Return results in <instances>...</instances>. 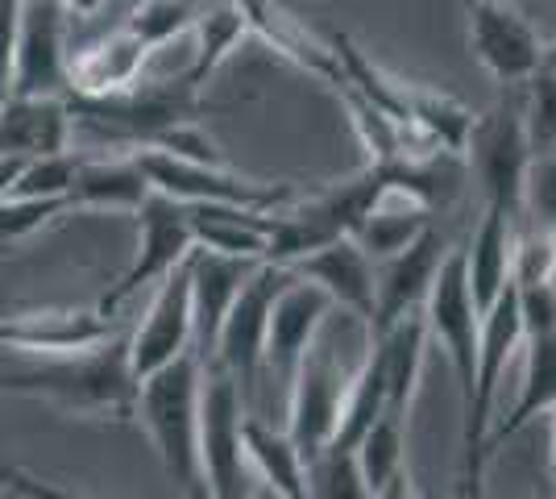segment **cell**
<instances>
[{
	"mask_svg": "<svg viewBox=\"0 0 556 499\" xmlns=\"http://www.w3.org/2000/svg\"><path fill=\"white\" fill-rule=\"evenodd\" d=\"M138 387L129 366V329H121L84 354L38 358V366L0 375V391L9 396H38L63 412L79 416H113L134 421L138 416Z\"/></svg>",
	"mask_w": 556,
	"mask_h": 499,
	"instance_id": "obj_1",
	"label": "cell"
},
{
	"mask_svg": "<svg viewBox=\"0 0 556 499\" xmlns=\"http://www.w3.org/2000/svg\"><path fill=\"white\" fill-rule=\"evenodd\" d=\"M200 383L204 358L195 350L146 375L138 387V416L154 450L163 458L166 478L184 491L200 478Z\"/></svg>",
	"mask_w": 556,
	"mask_h": 499,
	"instance_id": "obj_2",
	"label": "cell"
},
{
	"mask_svg": "<svg viewBox=\"0 0 556 499\" xmlns=\"http://www.w3.org/2000/svg\"><path fill=\"white\" fill-rule=\"evenodd\" d=\"M503 88H507L503 100L490 113L473 117L465 154L486 191L490 209H503L515 225H523V179L532 163V138H528V117H523V96L515 92L519 84H503Z\"/></svg>",
	"mask_w": 556,
	"mask_h": 499,
	"instance_id": "obj_3",
	"label": "cell"
},
{
	"mask_svg": "<svg viewBox=\"0 0 556 499\" xmlns=\"http://www.w3.org/2000/svg\"><path fill=\"white\" fill-rule=\"evenodd\" d=\"M245 400L225 366L204 358L200 383V478L216 499H245L254 471L245 458Z\"/></svg>",
	"mask_w": 556,
	"mask_h": 499,
	"instance_id": "obj_4",
	"label": "cell"
},
{
	"mask_svg": "<svg viewBox=\"0 0 556 499\" xmlns=\"http://www.w3.org/2000/svg\"><path fill=\"white\" fill-rule=\"evenodd\" d=\"M134 159L146 171L150 188L179 204H237V209L275 213V209H287L291 200H300V188L291 184L245 179V175H232L225 163H195V159H179L166 150H134Z\"/></svg>",
	"mask_w": 556,
	"mask_h": 499,
	"instance_id": "obj_5",
	"label": "cell"
},
{
	"mask_svg": "<svg viewBox=\"0 0 556 499\" xmlns=\"http://www.w3.org/2000/svg\"><path fill=\"white\" fill-rule=\"evenodd\" d=\"M291 279V266L282 262H257L250 271V279L241 284V291L232 296L229 312L216 329L212 341V362L225 366L237 387L241 400H254L257 383H262V350H266V321H270V304L282 291V284Z\"/></svg>",
	"mask_w": 556,
	"mask_h": 499,
	"instance_id": "obj_6",
	"label": "cell"
},
{
	"mask_svg": "<svg viewBox=\"0 0 556 499\" xmlns=\"http://www.w3.org/2000/svg\"><path fill=\"white\" fill-rule=\"evenodd\" d=\"M424 325H428V341H437L457 375L462 387V404H469L473 396V366H478V304H473V291L465 279V246H448L437 279L424 296Z\"/></svg>",
	"mask_w": 556,
	"mask_h": 499,
	"instance_id": "obj_7",
	"label": "cell"
},
{
	"mask_svg": "<svg viewBox=\"0 0 556 499\" xmlns=\"http://www.w3.org/2000/svg\"><path fill=\"white\" fill-rule=\"evenodd\" d=\"M134 216H138V259L129 262V271H125V275L104 291V300L96 304L104 316H116V309H121L134 291H141L146 284H159L166 271H175V266L195 250L191 213H187V204H179V200H170V196L150 188V196L134 209Z\"/></svg>",
	"mask_w": 556,
	"mask_h": 499,
	"instance_id": "obj_8",
	"label": "cell"
},
{
	"mask_svg": "<svg viewBox=\"0 0 556 499\" xmlns=\"http://www.w3.org/2000/svg\"><path fill=\"white\" fill-rule=\"evenodd\" d=\"M349 375L341 371V362L312 346L303 362L291 375V400H287V437L295 441V450L307 458H316L320 450L332 446L337 437V421H341V400H345Z\"/></svg>",
	"mask_w": 556,
	"mask_h": 499,
	"instance_id": "obj_9",
	"label": "cell"
},
{
	"mask_svg": "<svg viewBox=\"0 0 556 499\" xmlns=\"http://www.w3.org/2000/svg\"><path fill=\"white\" fill-rule=\"evenodd\" d=\"M469 47L498 84H528L540 72V34L510 0H465Z\"/></svg>",
	"mask_w": 556,
	"mask_h": 499,
	"instance_id": "obj_10",
	"label": "cell"
},
{
	"mask_svg": "<svg viewBox=\"0 0 556 499\" xmlns=\"http://www.w3.org/2000/svg\"><path fill=\"white\" fill-rule=\"evenodd\" d=\"M195 350L191 346V254L175 271L159 279V291L141 316L138 329H129V366L134 379L154 375L159 366L175 362L179 354Z\"/></svg>",
	"mask_w": 556,
	"mask_h": 499,
	"instance_id": "obj_11",
	"label": "cell"
},
{
	"mask_svg": "<svg viewBox=\"0 0 556 499\" xmlns=\"http://www.w3.org/2000/svg\"><path fill=\"white\" fill-rule=\"evenodd\" d=\"M67 13L59 0H25L9 92L67 96Z\"/></svg>",
	"mask_w": 556,
	"mask_h": 499,
	"instance_id": "obj_12",
	"label": "cell"
},
{
	"mask_svg": "<svg viewBox=\"0 0 556 499\" xmlns=\"http://www.w3.org/2000/svg\"><path fill=\"white\" fill-rule=\"evenodd\" d=\"M337 309L328 300L325 287L307 284L291 271V279L270 304V321H266V350H262V371H270L278 383H291L295 366L303 354L316 346V333L325 329L328 312Z\"/></svg>",
	"mask_w": 556,
	"mask_h": 499,
	"instance_id": "obj_13",
	"label": "cell"
},
{
	"mask_svg": "<svg viewBox=\"0 0 556 499\" xmlns=\"http://www.w3.org/2000/svg\"><path fill=\"white\" fill-rule=\"evenodd\" d=\"M444 254H448V241L437 225H428L412 246H403L391 259L374 262V321L366 333H382L399 316L416 312L441 271Z\"/></svg>",
	"mask_w": 556,
	"mask_h": 499,
	"instance_id": "obj_14",
	"label": "cell"
},
{
	"mask_svg": "<svg viewBox=\"0 0 556 499\" xmlns=\"http://www.w3.org/2000/svg\"><path fill=\"white\" fill-rule=\"evenodd\" d=\"M121 329L116 316L100 309H63V312H22L13 321H0V350H17L29 358L84 354Z\"/></svg>",
	"mask_w": 556,
	"mask_h": 499,
	"instance_id": "obj_15",
	"label": "cell"
},
{
	"mask_svg": "<svg viewBox=\"0 0 556 499\" xmlns=\"http://www.w3.org/2000/svg\"><path fill=\"white\" fill-rule=\"evenodd\" d=\"M150 50L141 47V38H134L125 25L96 38L88 47L71 50L67 54V100H100L134 88L146 72Z\"/></svg>",
	"mask_w": 556,
	"mask_h": 499,
	"instance_id": "obj_16",
	"label": "cell"
},
{
	"mask_svg": "<svg viewBox=\"0 0 556 499\" xmlns=\"http://www.w3.org/2000/svg\"><path fill=\"white\" fill-rule=\"evenodd\" d=\"M300 279L307 284L325 287L328 300L337 304V309L353 312V316H362L366 321V329H370L374 321V259L357 246L353 238H332L328 246L320 250H312V254H303V259L287 262Z\"/></svg>",
	"mask_w": 556,
	"mask_h": 499,
	"instance_id": "obj_17",
	"label": "cell"
},
{
	"mask_svg": "<svg viewBox=\"0 0 556 499\" xmlns=\"http://www.w3.org/2000/svg\"><path fill=\"white\" fill-rule=\"evenodd\" d=\"M71 129L67 96H0V154H63L71 150Z\"/></svg>",
	"mask_w": 556,
	"mask_h": 499,
	"instance_id": "obj_18",
	"label": "cell"
},
{
	"mask_svg": "<svg viewBox=\"0 0 556 499\" xmlns=\"http://www.w3.org/2000/svg\"><path fill=\"white\" fill-rule=\"evenodd\" d=\"M257 262L229 259V254H212V250H191V346L200 358H212L216 329L229 312L232 296L250 279Z\"/></svg>",
	"mask_w": 556,
	"mask_h": 499,
	"instance_id": "obj_19",
	"label": "cell"
},
{
	"mask_svg": "<svg viewBox=\"0 0 556 499\" xmlns=\"http://www.w3.org/2000/svg\"><path fill=\"white\" fill-rule=\"evenodd\" d=\"M191 213V238L200 250L229 254V259L266 262L275 213L262 209H237V204H187Z\"/></svg>",
	"mask_w": 556,
	"mask_h": 499,
	"instance_id": "obj_20",
	"label": "cell"
},
{
	"mask_svg": "<svg viewBox=\"0 0 556 499\" xmlns=\"http://www.w3.org/2000/svg\"><path fill=\"white\" fill-rule=\"evenodd\" d=\"M150 196V179L138 166L134 154L121 159H92L79 154L75 179H71L67 204L75 209H113V213H134L141 200Z\"/></svg>",
	"mask_w": 556,
	"mask_h": 499,
	"instance_id": "obj_21",
	"label": "cell"
},
{
	"mask_svg": "<svg viewBox=\"0 0 556 499\" xmlns=\"http://www.w3.org/2000/svg\"><path fill=\"white\" fill-rule=\"evenodd\" d=\"M382 354V375H387V408L399 416H412L419 379H424V358H428V325L424 312H407L382 333H370Z\"/></svg>",
	"mask_w": 556,
	"mask_h": 499,
	"instance_id": "obj_22",
	"label": "cell"
},
{
	"mask_svg": "<svg viewBox=\"0 0 556 499\" xmlns=\"http://www.w3.org/2000/svg\"><path fill=\"white\" fill-rule=\"evenodd\" d=\"M523 350H528V362H523L519 400H515L507 416L486 433V453L494 450V446H503L507 437H515L523 425H532L535 416L553 412V404H556V329L528 333V337H523Z\"/></svg>",
	"mask_w": 556,
	"mask_h": 499,
	"instance_id": "obj_23",
	"label": "cell"
},
{
	"mask_svg": "<svg viewBox=\"0 0 556 499\" xmlns=\"http://www.w3.org/2000/svg\"><path fill=\"white\" fill-rule=\"evenodd\" d=\"M515 221L503 209H490L478 225V234L465 246V279L473 291L478 316L498 300V291L510 284V254H515Z\"/></svg>",
	"mask_w": 556,
	"mask_h": 499,
	"instance_id": "obj_24",
	"label": "cell"
},
{
	"mask_svg": "<svg viewBox=\"0 0 556 499\" xmlns=\"http://www.w3.org/2000/svg\"><path fill=\"white\" fill-rule=\"evenodd\" d=\"M241 437H245V458H250L254 478L275 487L282 499H303V453L287 437V428L266 425L262 416L245 412Z\"/></svg>",
	"mask_w": 556,
	"mask_h": 499,
	"instance_id": "obj_25",
	"label": "cell"
},
{
	"mask_svg": "<svg viewBox=\"0 0 556 499\" xmlns=\"http://www.w3.org/2000/svg\"><path fill=\"white\" fill-rule=\"evenodd\" d=\"M382 412H387V375H382L378 341L366 333V358H362V366L345 383V400H341V421H337L332 446L337 450H353Z\"/></svg>",
	"mask_w": 556,
	"mask_h": 499,
	"instance_id": "obj_26",
	"label": "cell"
},
{
	"mask_svg": "<svg viewBox=\"0 0 556 499\" xmlns=\"http://www.w3.org/2000/svg\"><path fill=\"white\" fill-rule=\"evenodd\" d=\"M191 29H195V50H191V63H187L179 75H184L191 88L204 92V84L216 75V67H220L232 50L241 47V38L250 34V22H245V13H241L237 4L220 0V4L204 9Z\"/></svg>",
	"mask_w": 556,
	"mask_h": 499,
	"instance_id": "obj_27",
	"label": "cell"
},
{
	"mask_svg": "<svg viewBox=\"0 0 556 499\" xmlns=\"http://www.w3.org/2000/svg\"><path fill=\"white\" fill-rule=\"evenodd\" d=\"M403 450H407V416H399V412L387 408V412L366 428V437L353 446L357 466H362V475L370 483V491H382V487L403 471Z\"/></svg>",
	"mask_w": 556,
	"mask_h": 499,
	"instance_id": "obj_28",
	"label": "cell"
},
{
	"mask_svg": "<svg viewBox=\"0 0 556 499\" xmlns=\"http://www.w3.org/2000/svg\"><path fill=\"white\" fill-rule=\"evenodd\" d=\"M303 499H374L357 453L328 446L303 462Z\"/></svg>",
	"mask_w": 556,
	"mask_h": 499,
	"instance_id": "obj_29",
	"label": "cell"
},
{
	"mask_svg": "<svg viewBox=\"0 0 556 499\" xmlns=\"http://www.w3.org/2000/svg\"><path fill=\"white\" fill-rule=\"evenodd\" d=\"M200 13H204V0H141L125 17V29L141 38L146 50H159L175 38H184Z\"/></svg>",
	"mask_w": 556,
	"mask_h": 499,
	"instance_id": "obj_30",
	"label": "cell"
},
{
	"mask_svg": "<svg viewBox=\"0 0 556 499\" xmlns=\"http://www.w3.org/2000/svg\"><path fill=\"white\" fill-rule=\"evenodd\" d=\"M71 204L63 196L54 200H38V196H4L0 200V241H22L29 234H38L42 225L67 216Z\"/></svg>",
	"mask_w": 556,
	"mask_h": 499,
	"instance_id": "obj_31",
	"label": "cell"
},
{
	"mask_svg": "<svg viewBox=\"0 0 556 499\" xmlns=\"http://www.w3.org/2000/svg\"><path fill=\"white\" fill-rule=\"evenodd\" d=\"M75 166H79V154H75V150L29 159L25 171H22V179L13 184L9 196H38V200H54V196H63V200H67L71 179H75Z\"/></svg>",
	"mask_w": 556,
	"mask_h": 499,
	"instance_id": "obj_32",
	"label": "cell"
},
{
	"mask_svg": "<svg viewBox=\"0 0 556 499\" xmlns=\"http://www.w3.org/2000/svg\"><path fill=\"white\" fill-rule=\"evenodd\" d=\"M523 216H532L535 229H553L556 225V150H540L528 163Z\"/></svg>",
	"mask_w": 556,
	"mask_h": 499,
	"instance_id": "obj_33",
	"label": "cell"
},
{
	"mask_svg": "<svg viewBox=\"0 0 556 499\" xmlns=\"http://www.w3.org/2000/svg\"><path fill=\"white\" fill-rule=\"evenodd\" d=\"M22 4L25 0H0V96L9 92V79H13L17 34H22Z\"/></svg>",
	"mask_w": 556,
	"mask_h": 499,
	"instance_id": "obj_34",
	"label": "cell"
},
{
	"mask_svg": "<svg viewBox=\"0 0 556 499\" xmlns=\"http://www.w3.org/2000/svg\"><path fill=\"white\" fill-rule=\"evenodd\" d=\"M0 483H9L13 496H22V499H88V496L67 491V487H59V483H47V478L29 475V471L13 466V462H0Z\"/></svg>",
	"mask_w": 556,
	"mask_h": 499,
	"instance_id": "obj_35",
	"label": "cell"
},
{
	"mask_svg": "<svg viewBox=\"0 0 556 499\" xmlns=\"http://www.w3.org/2000/svg\"><path fill=\"white\" fill-rule=\"evenodd\" d=\"M462 496L465 499H490L486 496V453H465Z\"/></svg>",
	"mask_w": 556,
	"mask_h": 499,
	"instance_id": "obj_36",
	"label": "cell"
},
{
	"mask_svg": "<svg viewBox=\"0 0 556 499\" xmlns=\"http://www.w3.org/2000/svg\"><path fill=\"white\" fill-rule=\"evenodd\" d=\"M374 499H419L416 478L407 475V466H403V471H399V475H394L382 491H374Z\"/></svg>",
	"mask_w": 556,
	"mask_h": 499,
	"instance_id": "obj_37",
	"label": "cell"
},
{
	"mask_svg": "<svg viewBox=\"0 0 556 499\" xmlns=\"http://www.w3.org/2000/svg\"><path fill=\"white\" fill-rule=\"evenodd\" d=\"M29 159H22V154H0V200L13 191V184L22 179V171Z\"/></svg>",
	"mask_w": 556,
	"mask_h": 499,
	"instance_id": "obj_38",
	"label": "cell"
},
{
	"mask_svg": "<svg viewBox=\"0 0 556 499\" xmlns=\"http://www.w3.org/2000/svg\"><path fill=\"white\" fill-rule=\"evenodd\" d=\"M104 4H109V0H59V9H63L67 17H100Z\"/></svg>",
	"mask_w": 556,
	"mask_h": 499,
	"instance_id": "obj_39",
	"label": "cell"
},
{
	"mask_svg": "<svg viewBox=\"0 0 556 499\" xmlns=\"http://www.w3.org/2000/svg\"><path fill=\"white\" fill-rule=\"evenodd\" d=\"M245 499H282V496H278L275 487H266L262 478H254V483H250V491H245Z\"/></svg>",
	"mask_w": 556,
	"mask_h": 499,
	"instance_id": "obj_40",
	"label": "cell"
},
{
	"mask_svg": "<svg viewBox=\"0 0 556 499\" xmlns=\"http://www.w3.org/2000/svg\"><path fill=\"white\" fill-rule=\"evenodd\" d=\"M179 496H184V499H216L208 491V483H204V478H195V483H191V487H184Z\"/></svg>",
	"mask_w": 556,
	"mask_h": 499,
	"instance_id": "obj_41",
	"label": "cell"
},
{
	"mask_svg": "<svg viewBox=\"0 0 556 499\" xmlns=\"http://www.w3.org/2000/svg\"><path fill=\"white\" fill-rule=\"evenodd\" d=\"M540 72L556 75V42H548V47L540 50Z\"/></svg>",
	"mask_w": 556,
	"mask_h": 499,
	"instance_id": "obj_42",
	"label": "cell"
},
{
	"mask_svg": "<svg viewBox=\"0 0 556 499\" xmlns=\"http://www.w3.org/2000/svg\"><path fill=\"white\" fill-rule=\"evenodd\" d=\"M548 416H553V478H556V404H553V412H548Z\"/></svg>",
	"mask_w": 556,
	"mask_h": 499,
	"instance_id": "obj_43",
	"label": "cell"
},
{
	"mask_svg": "<svg viewBox=\"0 0 556 499\" xmlns=\"http://www.w3.org/2000/svg\"><path fill=\"white\" fill-rule=\"evenodd\" d=\"M544 234H548V246H553V259H556V225L553 229H544Z\"/></svg>",
	"mask_w": 556,
	"mask_h": 499,
	"instance_id": "obj_44",
	"label": "cell"
},
{
	"mask_svg": "<svg viewBox=\"0 0 556 499\" xmlns=\"http://www.w3.org/2000/svg\"><path fill=\"white\" fill-rule=\"evenodd\" d=\"M4 499H13V496H4Z\"/></svg>",
	"mask_w": 556,
	"mask_h": 499,
	"instance_id": "obj_45",
	"label": "cell"
}]
</instances>
